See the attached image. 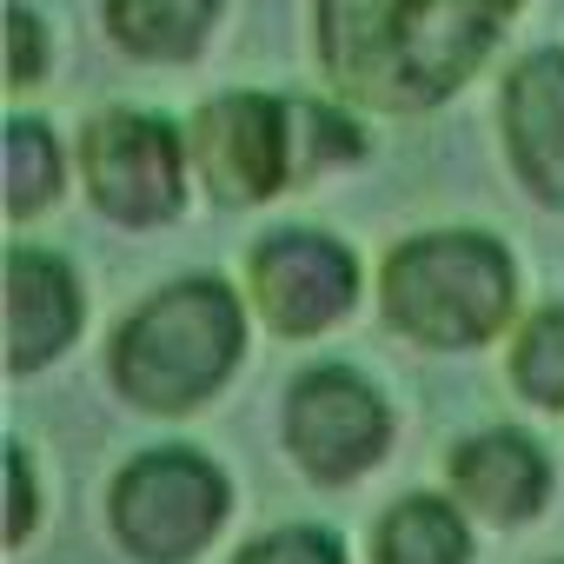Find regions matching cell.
<instances>
[{"label": "cell", "instance_id": "cell-9", "mask_svg": "<svg viewBox=\"0 0 564 564\" xmlns=\"http://www.w3.org/2000/svg\"><path fill=\"white\" fill-rule=\"evenodd\" d=\"M80 319H87V300L74 265L61 252L14 246L8 252V372L34 379L41 366H54L80 339Z\"/></svg>", "mask_w": 564, "mask_h": 564}, {"label": "cell", "instance_id": "cell-7", "mask_svg": "<svg viewBox=\"0 0 564 564\" xmlns=\"http://www.w3.org/2000/svg\"><path fill=\"white\" fill-rule=\"evenodd\" d=\"M359 259L346 239L313 232V226H279L246 252V293L252 313L279 339H319L359 306Z\"/></svg>", "mask_w": 564, "mask_h": 564}, {"label": "cell", "instance_id": "cell-5", "mask_svg": "<svg viewBox=\"0 0 564 564\" xmlns=\"http://www.w3.org/2000/svg\"><path fill=\"white\" fill-rule=\"evenodd\" d=\"M279 438H286V458L313 485H352L392 452V405L366 372L313 366L286 386Z\"/></svg>", "mask_w": 564, "mask_h": 564}, {"label": "cell", "instance_id": "cell-1", "mask_svg": "<svg viewBox=\"0 0 564 564\" xmlns=\"http://www.w3.org/2000/svg\"><path fill=\"white\" fill-rule=\"evenodd\" d=\"M518 0H319V67L379 113L452 100L498 47Z\"/></svg>", "mask_w": 564, "mask_h": 564}, {"label": "cell", "instance_id": "cell-6", "mask_svg": "<svg viewBox=\"0 0 564 564\" xmlns=\"http://www.w3.org/2000/svg\"><path fill=\"white\" fill-rule=\"evenodd\" d=\"M186 166H193V147L160 113L120 107V113H100L80 133V173H87L94 206L113 226H133V232L166 226L186 206Z\"/></svg>", "mask_w": 564, "mask_h": 564}, {"label": "cell", "instance_id": "cell-10", "mask_svg": "<svg viewBox=\"0 0 564 564\" xmlns=\"http://www.w3.org/2000/svg\"><path fill=\"white\" fill-rule=\"evenodd\" d=\"M452 498L478 524H531L551 505V452L524 432H471L452 445Z\"/></svg>", "mask_w": 564, "mask_h": 564}, {"label": "cell", "instance_id": "cell-19", "mask_svg": "<svg viewBox=\"0 0 564 564\" xmlns=\"http://www.w3.org/2000/svg\"><path fill=\"white\" fill-rule=\"evenodd\" d=\"M8 34H14V87H34L41 67H47V54H41V21H34L28 8H14V14H8Z\"/></svg>", "mask_w": 564, "mask_h": 564}, {"label": "cell", "instance_id": "cell-15", "mask_svg": "<svg viewBox=\"0 0 564 564\" xmlns=\"http://www.w3.org/2000/svg\"><path fill=\"white\" fill-rule=\"evenodd\" d=\"M61 180H67V160H61V140L41 127V120H14L8 127V213L14 219H34L61 199Z\"/></svg>", "mask_w": 564, "mask_h": 564}, {"label": "cell", "instance_id": "cell-11", "mask_svg": "<svg viewBox=\"0 0 564 564\" xmlns=\"http://www.w3.org/2000/svg\"><path fill=\"white\" fill-rule=\"evenodd\" d=\"M505 147L531 199L564 213V47H538L505 80Z\"/></svg>", "mask_w": 564, "mask_h": 564}, {"label": "cell", "instance_id": "cell-8", "mask_svg": "<svg viewBox=\"0 0 564 564\" xmlns=\"http://www.w3.org/2000/svg\"><path fill=\"white\" fill-rule=\"evenodd\" d=\"M193 173L219 206H259L286 193L293 173V100L272 94H219L193 113Z\"/></svg>", "mask_w": 564, "mask_h": 564}, {"label": "cell", "instance_id": "cell-18", "mask_svg": "<svg viewBox=\"0 0 564 564\" xmlns=\"http://www.w3.org/2000/svg\"><path fill=\"white\" fill-rule=\"evenodd\" d=\"M8 491H14V511H8V551L34 544L41 531V471H34V452L14 438L8 445Z\"/></svg>", "mask_w": 564, "mask_h": 564}, {"label": "cell", "instance_id": "cell-17", "mask_svg": "<svg viewBox=\"0 0 564 564\" xmlns=\"http://www.w3.org/2000/svg\"><path fill=\"white\" fill-rule=\"evenodd\" d=\"M226 564H346V544L326 524H279V531L246 538Z\"/></svg>", "mask_w": 564, "mask_h": 564}, {"label": "cell", "instance_id": "cell-20", "mask_svg": "<svg viewBox=\"0 0 564 564\" xmlns=\"http://www.w3.org/2000/svg\"><path fill=\"white\" fill-rule=\"evenodd\" d=\"M551 564H564V557H551Z\"/></svg>", "mask_w": 564, "mask_h": 564}, {"label": "cell", "instance_id": "cell-2", "mask_svg": "<svg viewBox=\"0 0 564 564\" xmlns=\"http://www.w3.org/2000/svg\"><path fill=\"white\" fill-rule=\"evenodd\" d=\"M246 359V306L226 279H173L147 293L113 346H107V379L133 412L153 419H186L206 399L226 392V379Z\"/></svg>", "mask_w": 564, "mask_h": 564}, {"label": "cell", "instance_id": "cell-3", "mask_svg": "<svg viewBox=\"0 0 564 564\" xmlns=\"http://www.w3.org/2000/svg\"><path fill=\"white\" fill-rule=\"evenodd\" d=\"M379 313L405 346L471 352L498 339L518 313V265L491 232H419L399 239L379 265Z\"/></svg>", "mask_w": 564, "mask_h": 564}, {"label": "cell", "instance_id": "cell-4", "mask_svg": "<svg viewBox=\"0 0 564 564\" xmlns=\"http://www.w3.org/2000/svg\"><path fill=\"white\" fill-rule=\"evenodd\" d=\"M232 518V478L193 445H153L120 465L107 531L133 564H199Z\"/></svg>", "mask_w": 564, "mask_h": 564}, {"label": "cell", "instance_id": "cell-16", "mask_svg": "<svg viewBox=\"0 0 564 564\" xmlns=\"http://www.w3.org/2000/svg\"><path fill=\"white\" fill-rule=\"evenodd\" d=\"M359 153H366V133H359L339 107L293 100V173H300V180L333 173V166H352Z\"/></svg>", "mask_w": 564, "mask_h": 564}, {"label": "cell", "instance_id": "cell-12", "mask_svg": "<svg viewBox=\"0 0 564 564\" xmlns=\"http://www.w3.org/2000/svg\"><path fill=\"white\" fill-rule=\"evenodd\" d=\"M471 524L452 491H405L372 524V564H471Z\"/></svg>", "mask_w": 564, "mask_h": 564}, {"label": "cell", "instance_id": "cell-14", "mask_svg": "<svg viewBox=\"0 0 564 564\" xmlns=\"http://www.w3.org/2000/svg\"><path fill=\"white\" fill-rule=\"evenodd\" d=\"M511 392L538 412H564V300L538 306L511 339Z\"/></svg>", "mask_w": 564, "mask_h": 564}, {"label": "cell", "instance_id": "cell-13", "mask_svg": "<svg viewBox=\"0 0 564 564\" xmlns=\"http://www.w3.org/2000/svg\"><path fill=\"white\" fill-rule=\"evenodd\" d=\"M219 0H107V34L133 61H193L213 34Z\"/></svg>", "mask_w": 564, "mask_h": 564}]
</instances>
